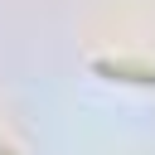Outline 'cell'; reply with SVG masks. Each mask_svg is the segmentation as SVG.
<instances>
[{"mask_svg": "<svg viewBox=\"0 0 155 155\" xmlns=\"http://www.w3.org/2000/svg\"><path fill=\"white\" fill-rule=\"evenodd\" d=\"M92 73L116 78V82H140V87H155V68H136V63H107V58H97V63H92Z\"/></svg>", "mask_w": 155, "mask_h": 155, "instance_id": "1", "label": "cell"}, {"mask_svg": "<svg viewBox=\"0 0 155 155\" xmlns=\"http://www.w3.org/2000/svg\"><path fill=\"white\" fill-rule=\"evenodd\" d=\"M0 155H15V150H10V145H5V140H0Z\"/></svg>", "mask_w": 155, "mask_h": 155, "instance_id": "2", "label": "cell"}]
</instances>
